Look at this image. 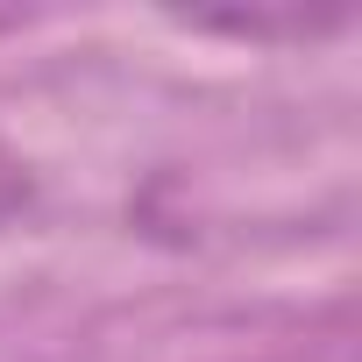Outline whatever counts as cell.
Returning a JSON list of instances; mask_svg holds the SVG:
<instances>
[{"mask_svg":"<svg viewBox=\"0 0 362 362\" xmlns=\"http://www.w3.org/2000/svg\"><path fill=\"white\" fill-rule=\"evenodd\" d=\"M29 192H36V177H29V163L0 142V221H15L22 206H29Z\"/></svg>","mask_w":362,"mask_h":362,"instance_id":"1","label":"cell"}]
</instances>
